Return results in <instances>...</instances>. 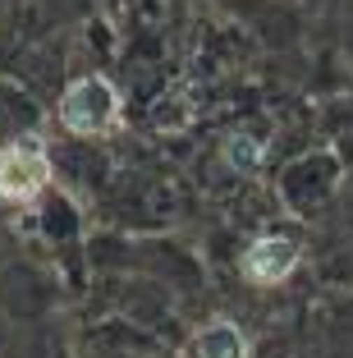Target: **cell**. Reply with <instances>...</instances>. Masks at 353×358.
<instances>
[{
  "label": "cell",
  "mask_w": 353,
  "mask_h": 358,
  "mask_svg": "<svg viewBox=\"0 0 353 358\" xmlns=\"http://www.w3.org/2000/svg\"><path fill=\"white\" fill-rule=\"evenodd\" d=\"M120 115V96L106 78H78L69 92L60 96V120L73 134H106Z\"/></svg>",
  "instance_id": "cell-1"
},
{
  "label": "cell",
  "mask_w": 353,
  "mask_h": 358,
  "mask_svg": "<svg viewBox=\"0 0 353 358\" xmlns=\"http://www.w3.org/2000/svg\"><path fill=\"white\" fill-rule=\"evenodd\" d=\"M46 179H51V161H46V148L37 138L10 143V148L0 152V198L28 202L32 193L46 189Z\"/></svg>",
  "instance_id": "cell-2"
},
{
  "label": "cell",
  "mask_w": 353,
  "mask_h": 358,
  "mask_svg": "<svg viewBox=\"0 0 353 358\" xmlns=\"http://www.w3.org/2000/svg\"><path fill=\"white\" fill-rule=\"evenodd\" d=\"M298 262V243L284 239V234H266V239H252L248 253H243V271L252 285H275L294 271Z\"/></svg>",
  "instance_id": "cell-3"
},
{
  "label": "cell",
  "mask_w": 353,
  "mask_h": 358,
  "mask_svg": "<svg viewBox=\"0 0 353 358\" xmlns=\"http://www.w3.org/2000/svg\"><path fill=\"white\" fill-rule=\"evenodd\" d=\"M198 354L202 358H248V340H243L239 327H229V322H211L198 336Z\"/></svg>",
  "instance_id": "cell-4"
},
{
  "label": "cell",
  "mask_w": 353,
  "mask_h": 358,
  "mask_svg": "<svg viewBox=\"0 0 353 358\" xmlns=\"http://www.w3.org/2000/svg\"><path fill=\"white\" fill-rule=\"evenodd\" d=\"M225 152H229V161H234V166H243V170H257V161H261V148L252 143L248 134H243V138H229Z\"/></svg>",
  "instance_id": "cell-5"
}]
</instances>
